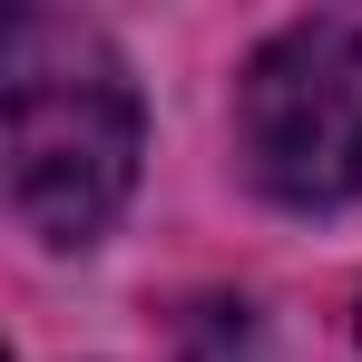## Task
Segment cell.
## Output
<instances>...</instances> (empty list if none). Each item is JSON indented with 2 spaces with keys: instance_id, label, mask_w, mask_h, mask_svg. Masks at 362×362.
<instances>
[{
  "instance_id": "cell-1",
  "label": "cell",
  "mask_w": 362,
  "mask_h": 362,
  "mask_svg": "<svg viewBox=\"0 0 362 362\" xmlns=\"http://www.w3.org/2000/svg\"><path fill=\"white\" fill-rule=\"evenodd\" d=\"M0 167L10 216L40 245H98L137 186V88L78 20L0 30Z\"/></svg>"
},
{
  "instance_id": "cell-2",
  "label": "cell",
  "mask_w": 362,
  "mask_h": 362,
  "mask_svg": "<svg viewBox=\"0 0 362 362\" xmlns=\"http://www.w3.org/2000/svg\"><path fill=\"white\" fill-rule=\"evenodd\" d=\"M245 177L274 206H353L362 196V30L294 20L274 30L235 88Z\"/></svg>"
}]
</instances>
